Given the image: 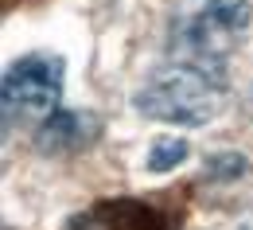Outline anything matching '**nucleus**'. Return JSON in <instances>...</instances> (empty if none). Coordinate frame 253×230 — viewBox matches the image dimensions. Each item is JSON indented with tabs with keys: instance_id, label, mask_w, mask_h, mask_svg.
<instances>
[{
	"instance_id": "7ed1b4c3",
	"label": "nucleus",
	"mask_w": 253,
	"mask_h": 230,
	"mask_svg": "<svg viewBox=\"0 0 253 230\" xmlns=\"http://www.w3.org/2000/svg\"><path fill=\"white\" fill-rule=\"evenodd\" d=\"M253 24V4L250 0H203V8L195 12L183 28V43L199 63L218 66Z\"/></svg>"
},
{
	"instance_id": "0eeeda50",
	"label": "nucleus",
	"mask_w": 253,
	"mask_h": 230,
	"mask_svg": "<svg viewBox=\"0 0 253 230\" xmlns=\"http://www.w3.org/2000/svg\"><path fill=\"white\" fill-rule=\"evenodd\" d=\"M246 168H250V160H246L242 152H214V156L207 160V168H203V176L214 180V184H230V180H242Z\"/></svg>"
},
{
	"instance_id": "39448f33",
	"label": "nucleus",
	"mask_w": 253,
	"mask_h": 230,
	"mask_svg": "<svg viewBox=\"0 0 253 230\" xmlns=\"http://www.w3.org/2000/svg\"><path fill=\"white\" fill-rule=\"evenodd\" d=\"M101 121L86 109H55L39 121L35 129V148L43 156H70V152H82L86 144H94Z\"/></svg>"
},
{
	"instance_id": "f03ea898",
	"label": "nucleus",
	"mask_w": 253,
	"mask_h": 230,
	"mask_svg": "<svg viewBox=\"0 0 253 230\" xmlns=\"http://www.w3.org/2000/svg\"><path fill=\"white\" fill-rule=\"evenodd\" d=\"M63 74L66 66L51 51H32L16 63H8L0 78V105H4V125L28 121V117H47L59 109L63 98Z\"/></svg>"
},
{
	"instance_id": "6e6552de",
	"label": "nucleus",
	"mask_w": 253,
	"mask_h": 230,
	"mask_svg": "<svg viewBox=\"0 0 253 230\" xmlns=\"http://www.w3.org/2000/svg\"><path fill=\"white\" fill-rule=\"evenodd\" d=\"M242 230H253V223H246V227H242Z\"/></svg>"
},
{
	"instance_id": "423d86ee",
	"label": "nucleus",
	"mask_w": 253,
	"mask_h": 230,
	"mask_svg": "<svg viewBox=\"0 0 253 230\" xmlns=\"http://www.w3.org/2000/svg\"><path fill=\"white\" fill-rule=\"evenodd\" d=\"M187 156H191V144L183 140V137H156L152 148H148L144 168H148V172H171V168L183 164Z\"/></svg>"
},
{
	"instance_id": "20e7f679",
	"label": "nucleus",
	"mask_w": 253,
	"mask_h": 230,
	"mask_svg": "<svg viewBox=\"0 0 253 230\" xmlns=\"http://www.w3.org/2000/svg\"><path fill=\"white\" fill-rule=\"evenodd\" d=\"M168 195L148 199H105L70 219L66 230H171L179 223V211H171Z\"/></svg>"
},
{
	"instance_id": "f257e3e1",
	"label": "nucleus",
	"mask_w": 253,
	"mask_h": 230,
	"mask_svg": "<svg viewBox=\"0 0 253 230\" xmlns=\"http://www.w3.org/2000/svg\"><path fill=\"white\" fill-rule=\"evenodd\" d=\"M222 101H226V82L218 78V66L199 63V59L160 66L132 94L136 113L164 125H183V129H199L214 121Z\"/></svg>"
}]
</instances>
